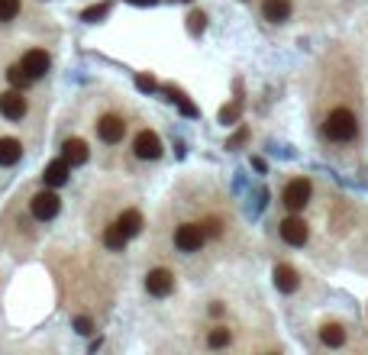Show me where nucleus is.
<instances>
[{"mask_svg":"<svg viewBox=\"0 0 368 355\" xmlns=\"http://www.w3.org/2000/svg\"><path fill=\"white\" fill-rule=\"evenodd\" d=\"M323 133H327V139H333V143H349V139H355V133H359V119H355L352 110H346V107H336V110H330L327 123H323Z\"/></svg>","mask_w":368,"mask_h":355,"instance_id":"obj_1","label":"nucleus"},{"mask_svg":"<svg viewBox=\"0 0 368 355\" xmlns=\"http://www.w3.org/2000/svg\"><path fill=\"white\" fill-rule=\"evenodd\" d=\"M310 194H313V184H310L307 178H294V181H288L281 201H285V207L291 213H297V210H304V207L310 203Z\"/></svg>","mask_w":368,"mask_h":355,"instance_id":"obj_2","label":"nucleus"},{"mask_svg":"<svg viewBox=\"0 0 368 355\" xmlns=\"http://www.w3.org/2000/svg\"><path fill=\"white\" fill-rule=\"evenodd\" d=\"M204 239H207V229H204L201 223H181V226L175 229V245L181 252H201Z\"/></svg>","mask_w":368,"mask_h":355,"instance_id":"obj_3","label":"nucleus"},{"mask_svg":"<svg viewBox=\"0 0 368 355\" xmlns=\"http://www.w3.org/2000/svg\"><path fill=\"white\" fill-rule=\"evenodd\" d=\"M29 210H33L36 220H52V217H59L62 201H59V194H55L52 187H45V191H39V194L29 201Z\"/></svg>","mask_w":368,"mask_h":355,"instance_id":"obj_4","label":"nucleus"},{"mask_svg":"<svg viewBox=\"0 0 368 355\" xmlns=\"http://www.w3.org/2000/svg\"><path fill=\"white\" fill-rule=\"evenodd\" d=\"M97 136H101V139H104L107 145L123 143V136H126L123 117H117V113H104V117L97 119Z\"/></svg>","mask_w":368,"mask_h":355,"instance_id":"obj_5","label":"nucleus"},{"mask_svg":"<svg viewBox=\"0 0 368 355\" xmlns=\"http://www.w3.org/2000/svg\"><path fill=\"white\" fill-rule=\"evenodd\" d=\"M146 291H149L152 297H168L175 291V275L168 268H152L149 275H146Z\"/></svg>","mask_w":368,"mask_h":355,"instance_id":"obj_6","label":"nucleus"},{"mask_svg":"<svg viewBox=\"0 0 368 355\" xmlns=\"http://www.w3.org/2000/svg\"><path fill=\"white\" fill-rule=\"evenodd\" d=\"M133 152H136V159H143V161L159 159V155H162V139L152 133V129H143V133L136 136Z\"/></svg>","mask_w":368,"mask_h":355,"instance_id":"obj_7","label":"nucleus"},{"mask_svg":"<svg viewBox=\"0 0 368 355\" xmlns=\"http://www.w3.org/2000/svg\"><path fill=\"white\" fill-rule=\"evenodd\" d=\"M0 117H7V119H23L26 117V97H23L20 87L0 94Z\"/></svg>","mask_w":368,"mask_h":355,"instance_id":"obj_8","label":"nucleus"},{"mask_svg":"<svg viewBox=\"0 0 368 355\" xmlns=\"http://www.w3.org/2000/svg\"><path fill=\"white\" fill-rule=\"evenodd\" d=\"M278 229H281V239H285L288 245H304L310 239V229L301 217H288V220H281Z\"/></svg>","mask_w":368,"mask_h":355,"instance_id":"obj_9","label":"nucleus"},{"mask_svg":"<svg viewBox=\"0 0 368 355\" xmlns=\"http://www.w3.org/2000/svg\"><path fill=\"white\" fill-rule=\"evenodd\" d=\"M68 175H71V161L62 155V159H52L49 165H45L42 181H45V187H62L68 181Z\"/></svg>","mask_w":368,"mask_h":355,"instance_id":"obj_10","label":"nucleus"},{"mask_svg":"<svg viewBox=\"0 0 368 355\" xmlns=\"http://www.w3.org/2000/svg\"><path fill=\"white\" fill-rule=\"evenodd\" d=\"M20 61H23V68L29 71V78H33V81L45 78V71L52 68V59H49V55H45L42 49H29V52H26V55H23Z\"/></svg>","mask_w":368,"mask_h":355,"instance_id":"obj_11","label":"nucleus"},{"mask_svg":"<svg viewBox=\"0 0 368 355\" xmlns=\"http://www.w3.org/2000/svg\"><path fill=\"white\" fill-rule=\"evenodd\" d=\"M62 155H65L68 161H71V168H75V165H84V161H87V143H84V139H65V143H62Z\"/></svg>","mask_w":368,"mask_h":355,"instance_id":"obj_12","label":"nucleus"},{"mask_svg":"<svg viewBox=\"0 0 368 355\" xmlns=\"http://www.w3.org/2000/svg\"><path fill=\"white\" fill-rule=\"evenodd\" d=\"M262 13H265L268 23H285L291 17V0H265L262 3Z\"/></svg>","mask_w":368,"mask_h":355,"instance_id":"obj_13","label":"nucleus"},{"mask_svg":"<svg viewBox=\"0 0 368 355\" xmlns=\"http://www.w3.org/2000/svg\"><path fill=\"white\" fill-rule=\"evenodd\" d=\"M297 284H301L297 271H294L291 265H278V268H275V288L285 291V294H294V291H297Z\"/></svg>","mask_w":368,"mask_h":355,"instance_id":"obj_14","label":"nucleus"},{"mask_svg":"<svg viewBox=\"0 0 368 355\" xmlns=\"http://www.w3.org/2000/svg\"><path fill=\"white\" fill-rule=\"evenodd\" d=\"M23 159V145H20V139H0V165L3 168H10V165H17V161Z\"/></svg>","mask_w":368,"mask_h":355,"instance_id":"obj_15","label":"nucleus"},{"mask_svg":"<svg viewBox=\"0 0 368 355\" xmlns=\"http://www.w3.org/2000/svg\"><path fill=\"white\" fill-rule=\"evenodd\" d=\"M117 226L123 229L129 239L139 236V233H143V213H139V210H123V213L117 217Z\"/></svg>","mask_w":368,"mask_h":355,"instance_id":"obj_16","label":"nucleus"},{"mask_svg":"<svg viewBox=\"0 0 368 355\" xmlns=\"http://www.w3.org/2000/svg\"><path fill=\"white\" fill-rule=\"evenodd\" d=\"M126 242H129V236H126V233L117 226V223L104 229V245H107L110 252H123V249H126Z\"/></svg>","mask_w":368,"mask_h":355,"instance_id":"obj_17","label":"nucleus"},{"mask_svg":"<svg viewBox=\"0 0 368 355\" xmlns=\"http://www.w3.org/2000/svg\"><path fill=\"white\" fill-rule=\"evenodd\" d=\"M320 342H323V346H343L346 342V330L343 326H339V323H327V326H323V330H320Z\"/></svg>","mask_w":368,"mask_h":355,"instance_id":"obj_18","label":"nucleus"},{"mask_svg":"<svg viewBox=\"0 0 368 355\" xmlns=\"http://www.w3.org/2000/svg\"><path fill=\"white\" fill-rule=\"evenodd\" d=\"M7 81H10L13 87H20V91H26V87L33 85V78H29V71L23 68V61H17V65L7 68Z\"/></svg>","mask_w":368,"mask_h":355,"instance_id":"obj_19","label":"nucleus"},{"mask_svg":"<svg viewBox=\"0 0 368 355\" xmlns=\"http://www.w3.org/2000/svg\"><path fill=\"white\" fill-rule=\"evenodd\" d=\"M229 339H233V333L226 330V326H213L210 336H207V346L210 349H223V346H229Z\"/></svg>","mask_w":368,"mask_h":355,"instance_id":"obj_20","label":"nucleus"},{"mask_svg":"<svg viewBox=\"0 0 368 355\" xmlns=\"http://www.w3.org/2000/svg\"><path fill=\"white\" fill-rule=\"evenodd\" d=\"M20 13V0H0V23H7Z\"/></svg>","mask_w":368,"mask_h":355,"instance_id":"obj_21","label":"nucleus"},{"mask_svg":"<svg viewBox=\"0 0 368 355\" xmlns=\"http://www.w3.org/2000/svg\"><path fill=\"white\" fill-rule=\"evenodd\" d=\"M187 20H191V23H187V29H191L194 36H197V33H204V26H207V17H204L201 10H194V13H191Z\"/></svg>","mask_w":368,"mask_h":355,"instance_id":"obj_22","label":"nucleus"},{"mask_svg":"<svg viewBox=\"0 0 368 355\" xmlns=\"http://www.w3.org/2000/svg\"><path fill=\"white\" fill-rule=\"evenodd\" d=\"M107 3H101V7H91V10H84V20H87V23H97V20L101 17H107Z\"/></svg>","mask_w":368,"mask_h":355,"instance_id":"obj_23","label":"nucleus"},{"mask_svg":"<svg viewBox=\"0 0 368 355\" xmlns=\"http://www.w3.org/2000/svg\"><path fill=\"white\" fill-rule=\"evenodd\" d=\"M75 326H78V333H91V330H94V323L87 320V317H78Z\"/></svg>","mask_w":368,"mask_h":355,"instance_id":"obj_24","label":"nucleus"},{"mask_svg":"<svg viewBox=\"0 0 368 355\" xmlns=\"http://www.w3.org/2000/svg\"><path fill=\"white\" fill-rule=\"evenodd\" d=\"M236 113H239L236 103H233V107H223V110H220V119H223V123H226V119H236Z\"/></svg>","mask_w":368,"mask_h":355,"instance_id":"obj_25","label":"nucleus"},{"mask_svg":"<svg viewBox=\"0 0 368 355\" xmlns=\"http://www.w3.org/2000/svg\"><path fill=\"white\" fill-rule=\"evenodd\" d=\"M204 229H207V236H220V220H207Z\"/></svg>","mask_w":368,"mask_h":355,"instance_id":"obj_26","label":"nucleus"},{"mask_svg":"<svg viewBox=\"0 0 368 355\" xmlns=\"http://www.w3.org/2000/svg\"><path fill=\"white\" fill-rule=\"evenodd\" d=\"M136 85L143 87V91H152V87H155V81H152V78H146V75H139V78H136Z\"/></svg>","mask_w":368,"mask_h":355,"instance_id":"obj_27","label":"nucleus"},{"mask_svg":"<svg viewBox=\"0 0 368 355\" xmlns=\"http://www.w3.org/2000/svg\"><path fill=\"white\" fill-rule=\"evenodd\" d=\"M129 3H149V7H152V3H155V0H129Z\"/></svg>","mask_w":368,"mask_h":355,"instance_id":"obj_28","label":"nucleus"}]
</instances>
